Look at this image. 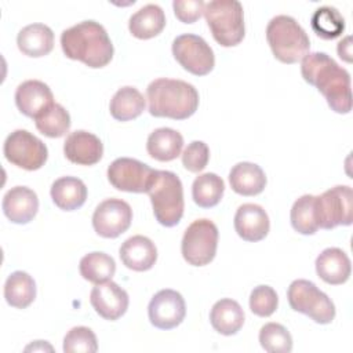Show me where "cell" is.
I'll return each mask as SVG.
<instances>
[{
  "mask_svg": "<svg viewBox=\"0 0 353 353\" xmlns=\"http://www.w3.org/2000/svg\"><path fill=\"white\" fill-rule=\"evenodd\" d=\"M291 309L309 316L319 324H330L335 317V305L327 294L309 280H294L287 291Z\"/></svg>",
  "mask_w": 353,
  "mask_h": 353,
  "instance_id": "52a82bcc",
  "label": "cell"
},
{
  "mask_svg": "<svg viewBox=\"0 0 353 353\" xmlns=\"http://www.w3.org/2000/svg\"><path fill=\"white\" fill-rule=\"evenodd\" d=\"M229 183L237 194L255 196L265 189L266 175L258 164L241 161L232 167L229 172Z\"/></svg>",
  "mask_w": 353,
  "mask_h": 353,
  "instance_id": "603a6c76",
  "label": "cell"
},
{
  "mask_svg": "<svg viewBox=\"0 0 353 353\" xmlns=\"http://www.w3.org/2000/svg\"><path fill=\"white\" fill-rule=\"evenodd\" d=\"M279 305V296L270 285H258L250 294V309L259 317L272 316Z\"/></svg>",
  "mask_w": 353,
  "mask_h": 353,
  "instance_id": "8d00e7d4",
  "label": "cell"
},
{
  "mask_svg": "<svg viewBox=\"0 0 353 353\" xmlns=\"http://www.w3.org/2000/svg\"><path fill=\"white\" fill-rule=\"evenodd\" d=\"M316 273L328 284H343L350 277L352 263L345 251L330 247L321 251L316 258Z\"/></svg>",
  "mask_w": 353,
  "mask_h": 353,
  "instance_id": "44dd1931",
  "label": "cell"
},
{
  "mask_svg": "<svg viewBox=\"0 0 353 353\" xmlns=\"http://www.w3.org/2000/svg\"><path fill=\"white\" fill-rule=\"evenodd\" d=\"M212 328L222 335H234L244 324V310L240 303L230 298L219 299L210 312Z\"/></svg>",
  "mask_w": 353,
  "mask_h": 353,
  "instance_id": "4316f807",
  "label": "cell"
},
{
  "mask_svg": "<svg viewBox=\"0 0 353 353\" xmlns=\"http://www.w3.org/2000/svg\"><path fill=\"white\" fill-rule=\"evenodd\" d=\"M171 50L179 65L194 76H205L215 66L214 51L201 36L179 34L174 39Z\"/></svg>",
  "mask_w": 353,
  "mask_h": 353,
  "instance_id": "8fae6325",
  "label": "cell"
},
{
  "mask_svg": "<svg viewBox=\"0 0 353 353\" xmlns=\"http://www.w3.org/2000/svg\"><path fill=\"white\" fill-rule=\"evenodd\" d=\"M310 25L313 32L324 40L336 39L345 30L343 17L335 7L330 6L319 7L310 18Z\"/></svg>",
  "mask_w": 353,
  "mask_h": 353,
  "instance_id": "1f68e13d",
  "label": "cell"
},
{
  "mask_svg": "<svg viewBox=\"0 0 353 353\" xmlns=\"http://www.w3.org/2000/svg\"><path fill=\"white\" fill-rule=\"evenodd\" d=\"M65 157L79 165H94L103 154V143L92 132L76 130L63 142Z\"/></svg>",
  "mask_w": 353,
  "mask_h": 353,
  "instance_id": "2e32d148",
  "label": "cell"
},
{
  "mask_svg": "<svg viewBox=\"0 0 353 353\" xmlns=\"http://www.w3.org/2000/svg\"><path fill=\"white\" fill-rule=\"evenodd\" d=\"M79 270L84 280L94 284H101L112 280L116 272V262L110 255L94 251L80 259Z\"/></svg>",
  "mask_w": 353,
  "mask_h": 353,
  "instance_id": "f546056e",
  "label": "cell"
},
{
  "mask_svg": "<svg viewBox=\"0 0 353 353\" xmlns=\"http://www.w3.org/2000/svg\"><path fill=\"white\" fill-rule=\"evenodd\" d=\"M17 44L22 54L32 58H40L52 51L54 33L51 28L44 23H30L19 30Z\"/></svg>",
  "mask_w": 353,
  "mask_h": 353,
  "instance_id": "7402d4cb",
  "label": "cell"
},
{
  "mask_svg": "<svg viewBox=\"0 0 353 353\" xmlns=\"http://www.w3.org/2000/svg\"><path fill=\"white\" fill-rule=\"evenodd\" d=\"M234 229L236 233L245 241H261L269 233V216L261 205L245 203L236 211Z\"/></svg>",
  "mask_w": 353,
  "mask_h": 353,
  "instance_id": "ac0fdd59",
  "label": "cell"
},
{
  "mask_svg": "<svg viewBox=\"0 0 353 353\" xmlns=\"http://www.w3.org/2000/svg\"><path fill=\"white\" fill-rule=\"evenodd\" d=\"M3 153L7 161L28 171L41 168L48 157L46 143L26 130L12 131L4 141Z\"/></svg>",
  "mask_w": 353,
  "mask_h": 353,
  "instance_id": "30bf717a",
  "label": "cell"
},
{
  "mask_svg": "<svg viewBox=\"0 0 353 353\" xmlns=\"http://www.w3.org/2000/svg\"><path fill=\"white\" fill-rule=\"evenodd\" d=\"M4 298L12 307H28L36 298V283L33 277L22 270L11 273L4 283Z\"/></svg>",
  "mask_w": 353,
  "mask_h": 353,
  "instance_id": "f1b7e54d",
  "label": "cell"
},
{
  "mask_svg": "<svg viewBox=\"0 0 353 353\" xmlns=\"http://www.w3.org/2000/svg\"><path fill=\"white\" fill-rule=\"evenodd\" d=\"M306 83L314 85L327 99L328 106L336 113L352 110L350 74L325 52H309L301 65Z\"/></svg>",
  "mask_w": 353,
  "mask_h": 353,
  "instance_id": "6da1fadb",
  "label": "cell"
},
{
  "mask_svg": "<svg viewBox=\"0 0 353 353\" xmlns=\"http://www.w3.org/2000/svg\"><path fill=\"white\" fill-rule=\"evenodd\" d=\"M292 228L301 234H314L319 230L313 194H303L295 200L290 214Z\"/></svg>",
  "mask_w": 353,
  "mask_h": 353,
  "instance_id": "836d02e7",
  "label": "cell"
},
{
  "mask_svg": "<svg viewBox=\"0 0 353 353\" xmlns=\"http://www.w3.org/2000/svg\"><path fill=\"white\" fill-rule=\"evenodd\" d=\"M54 204L63 211H74L87 200V186L76 176H62L54 181L50 190Z\"/></svg>",
  "mask_w": 353,
  "mask_h": 353,
  "instance_id": "cb8c5ba5",
  "label": "cell"
},
{
  "mask_svg": "<svg viewBox=\"0 0 353 353\" xmlns=\"http://www.w3.org/2000/svg\"><path fill=\"white\" fill-rule=\"evenodd\" d=\"M149 194L156 221L172 228L179 223L183 215V186L176 174L172 171L154 170L150 185L146 190Z\"/></svg>",
  "mask_w": 353,
  "mask_h": 353,
  "instance_id": "277c9868",
  "label": "cell"
},
{
  "mask_svg": "<svg viewBox=\"0 0 353 353\" xmlns=\"http://www.w3.org/2000/svg\"><path fill=\"white\" fill-rule=\"evenodd\" d=\"M15 103L21 113L36 119L55 102L52 91L46 83L40 80H26L17 87Z\"/></svg>",
  "mask_w": 353,
  "mask_h": 353,
  "instance_id": "e0dca14e",
  "label": "cell"
},
{
  "mask_svg": "<svg viewBox=\"0 0 353 353\" xmlns=\"http://www.w3.org/2000/svg\"><path fill=\"white\" fill-rule=\"evenodd\" d=\"M90 302L101 317L114 321L127 312L130 299L124 288L109 280L101 284H95L90 294Z\"/></svg>",
  "mask_w": 353,
  "mask_h": 353,
  "instance_id": "9a60e30c",
  "label": "cell"
},
{
  "mask_svg": "<svg viewBox=\"0 0 353 353\" xmlns=\"http://www.w3.org/2000/svg\"><path fill=\"white\" fill-rule=\"evenodd\" d=\"M154 170L130 157H119L108 167V179L113 188L130 193H146Z\"/></svg>",
  "mask_w": 353,
  "mask_h": 353,
  "instance_id": "7c38bea8",
  "label": "cell"
},
{
  "mask_svg": "<svg viewBox=\"0 0 353 353\" xmlns=\"http://www.w3.org/2000/svg\"><path fill=\"white\" fill-rule=\"evenodd\" d=\"M132 221L131 205L121 199H106L98 204L92 214V226L97 234L116 239L124 233Z\"/></svg>",
  "mask_w": 353,
  "mask_h": 353,
  "instance_id": "4fadbf2b",
  "label": "cell"
},
{
  "mask_svg": "<svg viewBox=\"0 0 353 353\" xmlns=\"http://www.w3.org/2000/svg\"><path fill=\"white\" fill-rule=\"evenodd\" d=\"M61 47L69 59L80 61L92 69L106 66L114 52L106 29L91 19L65 29L61 33Z\"/></svg>",
  "mask_w": 353,
  "mask_h": 353,
  "instance_id": "7a4b0ae2",
  "label": "cell"
},
{
  "mask_svg": "<svg viewBox=\"0 0 353 353\" xmlns=\"http://www.w3.org/2000/svg\"><path fill=\"white\" fill-rule=\"evenodd\" d=\"M218 228L210 219H197L192 222L182 237L181 252L183 259L193 266L208 265L216 254Z\"/></svg>",
  "mask_w": 353,
  "mask_h": 353,
  "instance_id": "ba28073f",
  "label": "cell"
},
{
  "mask_svg": "<svg viewBox=\"0 0 353 353\" xmlns=\"http://www.w3.org/2000/svg\"><path fill=\"white\" fill-rule=\"evenodd\" d=\"M183 137L174 128L161 127L149 134L146 150L149 156L159 161H171L181 154Z\"/></svg>",
  "mask_w": 353,
  "mask_h": 353,
  "instance_id": "d4e9b609",
  "label": "cell"
},
{
  "mask_svg": "<svg viewBox=\"0 0 353 353\" xmlns=\"http://www.w3.org/2000/svg\"><path fill=\"white\" fill-rule=\"evenodd\" d=\"M3 212L12 222L23 225L30 222L39 210L37 194L26 186H14L3 197Z\"/></svg>",
  "mask_w": 353,
  "mask_h": 353,
  "instance_id": "d6986e66",
  "label": "cell"
},
{
  "mask_svg": "<svg viewBox=\"0 0 353 353\" xmlns=\"http://www.w3.org/2000/svg\"><path fill=\"white\" fill-rule=\"evenodd\" d=\"M314 205L319 228L330 230L339 225H352L353 192L350 186L338 185L321 196H314Z\"/></svg>",
  "mask_w": 353,
  "mask_h": 353,
  "instance_id": "9c48e42d",
  "label": "cell"
},
{
  "mask_svg": "<svg viewBox=\"0 0 353 353\" xmlns=\"http://www.w3.org/2000/svg\"><path fill=\"white\" fill-rule=\"evenodd\" d=\"M212 37L222 47L237 46L245 34L244 11L237 0H212L203 11Z\"/></svg>",
  "mask_w": 353,
  "mask_h": 353,
  "instance_id": "8992f818",
  "label": "cell"
},
{
  "mask_svg": "<svg viewBox=\"0 0 353 353\" xmlns=\"http://www.w3.org/2000/svg\"><path fill=\"white\" fill-rule=\"evenodd\" d=\"M165 26V14L157 4H146L134 12L128 21V29L137 39L146 40L161 33Z\"/></svg>",
  "mask_w": 353,
  "mask_h": 353,
  "instance_id": "484cf974",
  "label": "cell"
},
{
  "mask_svg": "<svg viewBox=\"0 0 353 353\" xmlns=\"http://www.w3.org/2000/svg\"><path fill=\"white\" fill-rule=\"evenodd\" d=\"M350 40L352 37L350 36H346L342 41H339L338 44V55L346 61V62H352V44H350Z\"/></svg>",
  "mask_w": 353,
  "mask_h": 353,
  "instance_id": "ab89813d",
  "label": "cell"
},
{
  "mask_svg": "<svg viewBox=\"0 0 353 353\" xmlns=\"http://www.w3.org/2000/svg\"><path fill=\"white\" fill-rule=\"evenodd\" d=\"M149 113L154 117L185 120L199 108V92L188 81L156 79L146 88Z\"/></svg>",
  "mask_w": 353,
  "mask_h": 353,
  "instance_id": "3957f363",
  "label": "cell"
},
{
  "mask_svg": "<svg viewBox=\"0 0 353 353\" xmlns=\"http://www.w3.org/2000/svg\"><path fill=\"white\" fill-rule=\"evenodd\" d=\"M210 149L203 141L190 142L182 153V165L190 172H200L207 167Z\"/></svg>",
  "mask_w": 353,
  "mask_h": 353,
  "instance_id": "74e56055",
  "label": "cell"
},
{
  "mask_svg": "<svg viewBox=\"0 0 353 353\" xmlns=\"http://www.w3.org/2000/svg\"><path fill=\"white\" fill-rule=\"evenodd\" d=\"M186 314L185 299L178 291L161 290L153 295L148 306V316L159 330H172L178 327Z\"/></svg>",
  "mask_w": 353,
  "mask_h": 353,
  "instance_id": "5bb4252c",
  "label": "cell"
},
{
  "mask_svg": "<svg viewBox=\"0 0 353 353\" xmlns=\"http://www.w3.org/2000/svg\"><path fill=\"white\" fill-rule=\"evenodd\" d=\"M266 40L273 55L283 63H295L309 54V36L290 15H276L269 21Z\"/></svg>",
  "mask_w": 353,
  "mask_h": 353,
  "instance_id": "5b68a950",
  "label": "cell"
},
{
  "mask_svg": "<svg viewBox=\"0 0 353 353\" xmlns=\"http://www.w3.org/2000/svg\"><path fill=\"white\" fill-rule=\"evenodd\" d=\"M146 102L143 95L131 85L119 88L110 99L109 110L113 119L119 121H128L137 119L145 110Z\"/></svg>",
  "mask_w": 353,
  "mask_h": 353,
  "instance_id": "83f0119b",
  "label": "cell"
},
{
  "mask_svg": "<svg viewBox=\"0 0 353 353\" xmlns=\"http://www.w3.org/2000/svg\"><path fill=\"white\" fill-rule=\"evenodd\" d=\"M36 128L48 138H61L70 128V114L59 103L51 105L34 119Z\"/></svg>",
  "mask_w": 353,
  "mask_h": 353,
  "instance_id": "d6a6232c",
  "label": "cell"
},
{
  "mask_svg": "<svg viewBox=\"0 0 353 353\" xmlns=\"http://www.w3.org/2000/svg\"><path fill=\"white\" fill-rule=\"evenodd\" d=\"M123 265L135 272H145L153 268L157 259V248L146 236L128 237L119 250Z\"/></svg>",
  "mask_w": 353,
  "mask_h": 353,
  "instance_id": "ffe728a7",
  "label": "cell"
},
{
  "mask_svg": "<svg viewBox=\"0 0 353 353\" xmlns=\"http://www.w3.org/2000/svg\"><path fill=\"white\" fill-rule=\"evenodd\" d=\"M259 343L269 353H290L292 350V336L279 323H266L261 328Z\"/></svg>",
  "mask_w": 353,
  "mask_h": 353,
  "instance_id": "e575fe53",
  "label": "cell"
},
{
  "mask_svg": "<svg viewBox=\"0 0 353 353\" xmlns=\"http://www.w3.org/2000/svg\"><path fill=\"white\" fill-rule=\"evenodd\" d=\"M225 192V183L221 176L214 172L199 175L192 185L193 201L201 208L215 207Z\"/></svg>",
  "mask_w": 353,
  "mask_h": 353,
  "instance_id": "4dcf8cb0",
  "label": "cell"
},
{
  "mask_svg": "<svg viewBox=\"0 0 353 353\" xmlns=\"http://www.w3.org/2000/svg\"><path fill=\"white\" fill-rule=\"evenodd\" d=\"M97 350V336L88 327H73L63 338L65 353H95Z\"/></svg>",
  "mask_w": 353,
  "mask_h": 353,
  "instance_id": "d590c367",
  "label": "cell"
},
{
  "mask_svg": "<svg viewBox=\"0 0 353 353\" xmlns=\"http://www.w3.org/2000/svg\"><path fill=\"white\" fill-rule=\"evenodd\" d=\"M203 0H174L172 8L175 17L183 23L196 22L204 11Z\"/></svg>",
  "mask_w": 353,
  "mask_h": 353,
  "instance_id": "f35d334b",
  "label": "cell"
}]
</instances>
